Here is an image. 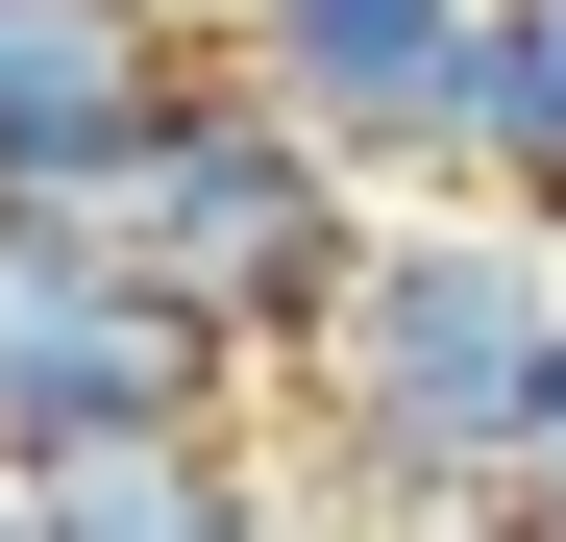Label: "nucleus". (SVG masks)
<instances>
[{"label":"nucleus","mask_w":566,"mask_h":542,"mask_svg":"<svg viewBox=\"0 0 566 542\" xmlns=\"http://www.w3.org/2000/svg\"><path fill=\"white\" fill-rule=\"evenodd\" d=\"M50 542H296V469H271V419H198L124 469H50Z\"/></svg>","instance_id":"423d86ee"},{"label":"nucleus","mask_w":566,"mask_h":542,"mask_svg":"<svg viewBox=\"0 0 566 542\" xmlns=\"http://www.w3.org/2000/svg\"><path fill=\"white\" fill-rule=\"evenodd\" d=\"M517 518H542V542H566V371H542V469H517Z\"/></svg>","instance_id":"6e6552de"},{"label":"nucleus","mask_w":566,"mask_h":542,"mask_svg":"<svg viewBox=\"0 0 566 542\" xmlns=\"http://www.w3.org/2000/svg\"><path fill=\"white\" fill-rule=\"evenodd\" d=\"M369 247H395V198L296 124V100H247V74H198L172 100V148H148V198H124V271L172 321L222 345L247 395H296L321 345H345V296H369Z\"/></svg>","instance_id":"f03ea898"},{"label":"nucleus","mask_w":566,"mask_h":542,"mask_svg":"<svg viewBox=\"0 0 566 542\" xmlns=\"http://www.w3.org/2000/svg\"><path fill=\"white\" fill-rule=\"evenodd\" d=\"M198 419H271L198 321L124 271V222H25L0 198V469H124V444H198Z\"/></svg>","instance_id":"7ed1b4c3"},{"label":"nucleus","mask_w":566,"mask_h":542,"mask_svg":"<svg viewBox=\"0 0 566 542\" xmlns=\"http://www.w3.org/2000/svg\"><path fill=\"white\" fill-rule=\"evenodd\" d=\"M148 25H172V50H247V0H148Z\"/></svg>","instance_id":"1a4fd4ad"},{"label":"nucleus","mask_w":566,"mask_h":542,"mask_svg":"<svg viewBox=\"0 0 566 542\" xmlns=\"http://www.w3.org/2000/svg\"><path fill=\"white\" fill-rule=\"evenodd\" d=\"M542 371H566V247L493 198H395V247H369L345 345L271 395V444H296V493L395 518V542H517Z\"/></svg>","instance_id":"f257e3e1"},{"label":"nucleus","mask_w":566,"mask_h":542,"mask_svg":"<svg viewBox=\"0 0 566 542\" xmlns=\"http://www.w3.org/2000/svg\"><path fill=\"white\" fill-rule=\"evenodd\" d=\"M468 198L566 247V0H493V173H468Z\"/></svg>","instance_id":"0eeeda50"},{"label":"nucleus","mask_w":566,"mask_h":542,"mask_svg":"<svg viewBox=\"0 0 566 542\" xmlns=\"http://www.w3.org/2000/svg\"><path fill=\"white\" fill-rule=\"evenodd\" d=\"M198 74L222 50H172L148 0H0V198L25 222H124Z\"/></svg>","instance_id":"39448f33"},{"label":"nucleus","mask_w":566,"mask_h":542,"mask_svg":"<svg viewBox=\"0 0 566 542\" xmlns=\"http://www.w3.org/2000/svg\"><path fill=\"white\" fill-rule=\"evenodd\" d=\"M0 542H50V493H25V469H0Z\"/></svg>","instance_id":"9d476101"},{"label":"nucleus","mask_w":566,"mask_h":542,"mask_svg":"<svg viewBox=\"0 0 566 542\" xmlns=\"http://www.w3.org/2000/svg\"><path fill=\"white\" fill-rule=\"evenodd\" d=\"M247 100H296L369 198H468L493 173V0H247Z\"/></svg>","instance_id":"20e7f679"}]
</instances>
